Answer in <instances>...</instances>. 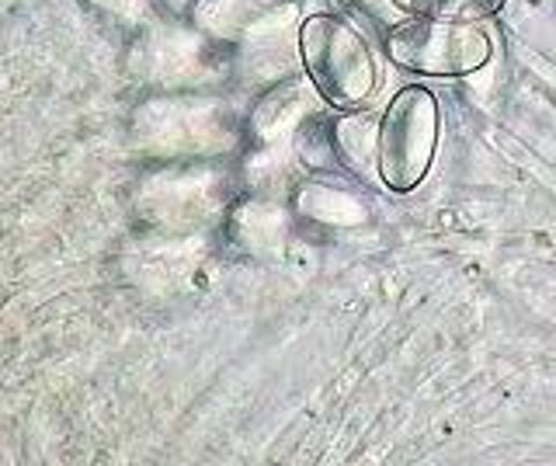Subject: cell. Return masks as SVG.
<instances>
[{"mask_svg":"<svg viewBox=\"0 0 556 466\" xmlns=\"http://www.w3.org/2000/svg\"><path fill=\"white\" fill-rule=\"evenodd\" d=\"M240 133L223 91H143L129 112V140L150 158H208Z\"/></svg>","mask_w":556,"mask_h":466,"instance_id":"obj_1","label":"cell"},{"mask_svg":"<svg viewBox=\"0 0 556 466\" xmlns=\"http://www.w3.org/2000/svg\"><path fill=\"white\" fill-rule=\"evenodd\" d=\"M122 71L143 91H223L233 84V53L188 18H167L132 32Z\"/></svg>","mask_w":556,"mask_h":466,"instance_id":"obj_2","label":"cell"},{"mask_svg":"<svg viewBox=\"0 0 556 466\" xmlns=\"http://www.w3.org/2000/svg\"><path fill=\"white\" fill-rule=\"evenodd\" d=\"M300 66L330 109L355 112L376 95L379 66L362 32L341 14L313 11L295 32Z\"/></svg>","mask_w":556,"mask_h":466,"instance_id":"obj_3","label":"cell"},{"mask_svg":"<svg viewBox=\"0 0 556 466\" xmlns=\"http://www.w3.org/2000/svg\"><path fill=\"white\" fill-rule=\"evenodd\" d=\"M442 109L428 88L396 91L379 118L376 136V171L393 192H410L425 181L439 150Z\"/></svg>","mask_w":556,"mask_h":466,"instance_id":"obj_4","label":"cell"},{"mask_svg":"<svg viewBox=\"0 0 556 466\" xmlns=\"http://www.w3.org/2000/svg\"><path fill=\"white\" fill-rule=\"evenodd\" d=\"M387 56L407 74L421 77H469L494 56V42L473 22L417 18L387 32Z\"/></svg>","mask_w":556,"mask_h":466,"instance_id":"obj_5","label":"cell"},{"mask_svg":"<svg viewBox=\"0 0 556 466\" xmlns=\"http://www.w3.org/2000/svg\"><path fill=\"white\" fill-rule=\"evenodd\" d=\"M309 0H188L185 18L205 39L230 49H278L292 32H300Z\"/></svg>","mask_w":556,"mask_h":466,"instance_id":"obj_6","label":"cell"},{"mask_svg":"<svg viewBox=\"0 0 556 466\" xmlns=\"http://www.w3.org/2000/svg\"><path fill=\"white\" fill-rule=\"evenodd\" d=\"M80 4L109 25L129 32V36L139 28L156 25V22L185 18V11L174 4V0H80Z\"/></svg>","mask_w":556,"mask_h":466,"instance_id":"obj_7","label":"cell"},{"mask_svg":"<svg viewBox=\"0 0 556 466\" xmlns=\"http://www.w3.org/2000/svg\"><path fill=\"white\" fill-rule=\"evenodd\" d=\"M407 14L417 18H442V22H483L494 18L504 0H396Z\"/></svg>","mask_w":556,"mask_h":466,"instance_id":"obj_8","label":"cell"},{"mask_svg":"<svg viewBox=\"0 0 556 466\" xmlns=\"http://www.w3.org/2000/svg\"><path fill=\"white\" fill-rule=\"evenodd\" d=\"M344 8H352L365 25H372L379 32H390L400 22H407L410 14L396 4V0H341Z\"/></svg>","mask_w":556,"mask_h":466,"instance_id":"obj_9","label":"cell"}]
</instances>
